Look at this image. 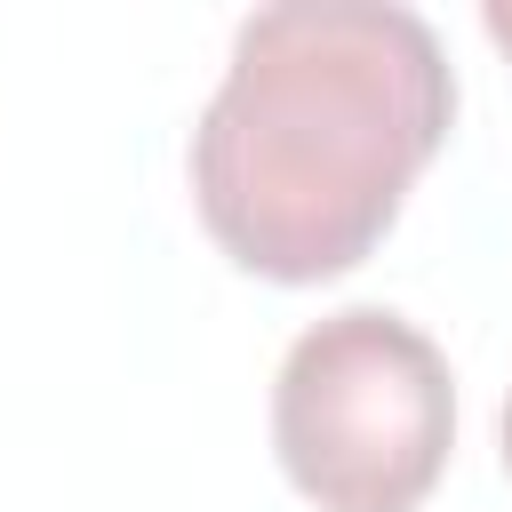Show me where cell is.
Returning a JSON list of instances; mask_svg holds the SVG:
<instances>
[{
  "label": "cell",
  "instance_id": "obj_1",
  "mask_svg": "<svg viewBox=\"0 0 512 512\" xmlns=\"http://www.w3.org/2000/svg\"><path fill=\"white\" fill-rule=\"evenodd\" d=\"M456 72L400 0H272L192 128L208 240L280 288L352 272L448 144Z\"/></svg>",
  "mask_w": 512,
  "mask_h": 512
},
{
  "label": "cell",
  "instance_id": "obj_2",
  "mask_svg": "<svg viewBox=\"0 0 512 512\" xmlns=\"http://www.w3.org/2000/svg\"><path fill=\"white\" fill-rule=\"evenodd\" d=\"M272 448L320 512H416L456 448L440 344L384 304L312 320L272 376Z\"/></svg>",
  "mask_w": 512,
  "mask_h": 512
},
{
  "label": "cell",
  "instance_id": "obj_3",
  "mask_svg": "<svg viewBox=\"0 0 512 512\" xmlns=\"http://www.w3.org/2000/svg\"><path fill=\"white\" fill-rule=\"evenodd\" d=\"M480 32H488V40L512 56V0H488V8H480Z\"/></svg>",
  "mask_w": 512,
  "mask_h": 512
},
{
  "label": "cell",
  "instance_id": "obj_4",
  "mask_svg": "<svg viewBox=\"0 0 512 512\" xmlns=\"http://www.w3.org/2000/svg\"><path fill=\"white\" fill-rule=\"evenodd\" d=\"M504 464H512V400H504Z\"/></svg>",
  "mask_w": 512,
  "mask_h": 512
}]
</instances>
